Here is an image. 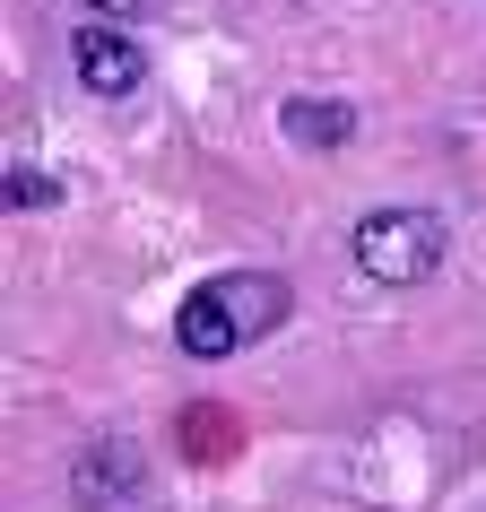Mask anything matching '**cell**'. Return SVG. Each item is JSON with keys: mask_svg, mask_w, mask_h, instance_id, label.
<instances>
[{"mask_svg": "<svg viewBox=\"0 0 486 512\" xmlns=\"http://www.w3.org/2000/svg\"><path fill=\"white\" fill-rule=\"evenodd\" d=\"M287 313H296V287L278 270H217V278H200V287L174 304V348H183L191 365H226L235 348L270 339Z\"/></svg>", "mask_w": 486, "mask_h": 512, "instance_id": "cell-1", "label": "cell"}, {"mask_svg": "<svg viewBox=\"0 0 486 512\" xmlns=\"http://www.w3.org/2000/svg\"><path fill=\"white\" fill-rule=\"evenodd\" d=\"M443 217L434 209H374V217H356V235H348V261L374 287H417V278L443 270Z\"/></svg>", "mask_w": 486, "mask_h": 512, "instance_id": "cell-2", "label": "cell"}, {"mask_svg": "<svg viewBox=\"0 0 486 512\" xmlns=\"http://www.w3.org/2000/svg\"><path fill=\"white\" fill-rule=\"evenodd\" d=\"M70 495H79V512H148L157 504L148 452H139L131 434H96V443L70 460Z\"/></svg>", "mask_w": 486, "mask_h": 512, "instance_id": "cell-3", "label": "cell"}, {"mask_svg": "<svg viewBox=\"0 0 486 512\" xmlns=\"http://www.w3.org/2000/svg\"><path fill=\"white\" fill-rule=\"evenodd\" d=\"M70 70H79V87L87 96H139L148 87V44H139L122 18H87L79 35H70Z\"/></svg>", "mask_w": 486, "mask_h": 512, "instance_id": "cell-4", "label": "cell"}, {"mask_svg": "<svg viewBox=\"0 0 486 512\" xmlns=\"http://www.w3.org/2000/svg\"><path fill=\"white\" fill-rule=\"evenodd\" d=\"M278 122H287V139H304V148H348L356 139V105H339V96H296Z\"/></svg>", "mask_w": 486, "mask_h": 512, "instance_id": "cell-5", "label": "cell"}, {"mask_svg": "<svg viewBox=\"0 0 486 512\" xmlns=\"http://www.w3.org/2000/svg\"><path fill=\"white\" fill-rule=\"evenodd\" d=\"M0 200H9V209H53L61 183L44 174V165H9V174H0Z\"/></svg>", "mask_w": 486, "mask_h": 512, "instance_id": "cell-6", "label": "cell"}, {"mask_svg": "<svg viewBox=\"0 0 486 512\" xmlns=\"http://www.w3.org/2000/svg\"><path fill=\"white\" fill-rule=\"evenodd\" d=\"M96 9H131V0H96Z\"/></svg>", "mask_w": 486, "mask_h": 512, "instance_id": "cell-7", "label": "cell"}]
</instances>
